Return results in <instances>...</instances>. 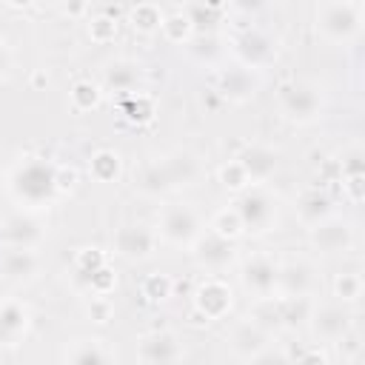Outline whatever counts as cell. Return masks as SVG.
<instances>
[{
	"instance_id": "obj_1",
	"label": "cell",
	"mask_w": 365,
	"mask_h": 365,
	"mask_svg": "<svg viewBox=\"0 0 365 365\" xmlns=\"http://www.w3.org/2000/svg\"><path fill=\"white\" fill-rule=\"evenodd\" d=\"M57 165L54 160L43 154H23L11 163L6 171V194L20 211H48L60 194H57Z\"/></svg>"
},
{
	"instance_id": "obj_2",
	"label": "cell",
	"mask_w": 365,
	"mask_h": 365,
	"mask_svg": "<svg viewBox=\"0 0 365 365\" xmlns=\"http://www.w3.org/2000/svg\"><path fill=\"white\" fill-rule=\"evenodd\" d=\"M314 29L331 46H351L365 29L362 0H322L314 6Z\"/></svg>"
},
{
	"instance_id": "obj_3",
	"label": "cell",
	"mask_w": 365,
	"mask_h": 365,
	"mask_svg": "<svg viewBox=\"0 0 365 365\" xmlns=\"http://www.w3.org/2000/svg\"><path fill=\"white\" fill-rule=\"evenodd\" d=\"M325 88L314 80H291L277 91V108L291 125H314L325 114Z\"/></svg>"
},
{
	"instance_id": "obj_4",
	"label": "cell",
	"mask_w": 365,
	"mask_h": 365,
	"mask_svg": "<svg viewBox=\"0 0 365 365\" xmlns=\"http://www.w3.org/2000/svg\"><path fill=\"white\" fill-rule=\"evenodd\" d=\"M228 48L237 60L240 68L251 71V74H259L265 68H271L279 57V40L259 29V26H242V29H234L231 37H228Z\"/></svg>"
},
{
	"instance_id": "obj_5",
	"label": "cell",
	"mask_w": 365,
	"mask_h": 365,
	"mask_svg": "<svg viewBox=\"0 0 365 365\" xmlns=\"http://www.w3.org/2000/svg\"><path fill=\"white\" fill-rule=\"evenodd\" d=\"M234 211L242 222V231L245 234H268L277 228L279 222V197L268 188V185H251L245 188L242 194L234 197Z\"/></svg>"
},
{
	"instance_id": "obj_6",
	"label": "cell",
	"mask_w": 365,
	"mask_h": 365,
	"mask_svg": "<svg viewBox=\"0 0 365 365\" xmlns=\"http://www.w3.org/2000/svg\"><path fill=\"white\" fill-rule=\"evenodd\" d=\"M160 242L171 245V248H191L197 242V237L205 231L202 217L197 214L194 205L188 202H165L157 214V225H154Z\"/></svg>"
},
{
	"instance_id": "obj_7",
	"label": "cell",
	"mask_w": 365,
	"mask_h": 365,
	"mask_svg": "<svg viewBox=\"0 0 365 365\" xmlns=\"http://www.w3.org/2000/svg\"><path fill=\"white\" fill-rule=\"evenodd\" d=\"M277 274H279V262L265 251H254L240 259L237 277L251 299H262V297H277Z\"/></svg>"
},
{
	"instance_id": "obj_8",
	"label": "cell",
	"mask_w": 365,
	"mask_h": 365,
	"mask_svg": "<svg viewBox=\"0 0 365 365\" xmlns=\"http://www.w3.org/2000/svg\"><path fill=\"white\" fill-rule=\"evenodd\" d=\"M43 240H46V225H43L40 214L17 208L0 220V248L40 251Z\"/></svg>"
},
{
	"instance_id": "obj_9",
	"label": "cell",
	"mask_w": 365,
	"mask_h": 365,
	"mask_svg": "<svg viewBox=\"0 0 365 365\" xmlns=\"http://www.w3.org/2000/svg\"><path fill=\"white\" fill-rule=\"evenodd\" d=\"M188 254H191L194 265L200 271H205V277H217V274L228 271L231 265H237V242L222 240L208 228L197 237V242L188 248Z\"/></svg>"
},
{
	"instance_id": "obj_10",
	"label": "cell",
	"mask_w": 365,
	"mask_h": 365,
	"mask_svg": "<svg viewBox=\"0 0 365 365\" xmlns=\"http://www.w3.org/2000/svg\"><path fill=\"white\" fill-rule=\"evenodd\" d=\"M157 245H160V237L145 222H125L111 237L114 254L120 259H125V262H145V259H151L157 254Z\"/></svg>"
},
{
	"instance_id": "obj_11",
	"label": "cell",
	"mask_w": 365,
	"mask_h": 365,
	"mask_svg": "<svg viewBox=\"0 0 365 365\" xmlns=\"http://www.w3.org/2000/svg\"><path fill=\"white\" fill-rule=\"evenodd\" d=\"M319 291V268L308 257H294L279 262L277 297H314Z\"/></svg>"
},
{
	"instance_id": "obj_12",
	"label": "cell",
	"mask_w": 365,
	"mask_h": 365,
	"mask_svg": "<svg viewBox=\"0 0 365 365\" xmlns=\"http://www.w3.org/2000/svg\"><path fill=\"white\" fill-rule=\"evenodd\" d=\"M308 328H311V336L317 342H328V345H336L351 328H354V314L348 305H339V302H319L314 305V314L308 319Z\"/></svg>"
},
{
	"instance_id": "obj_13",
	"label": "cell",
	"mask_w": 365,
	"mask_h": 365,
	"mask_svg": "<svg viewBox=\"0 0 365 365\" xmlns=\"http://www.w3.org/2000/svg\"><path fill=\"white\" fill-rule=\"evenodd\" d=\"M137 362L140 365H180L182 359V342L174 331H145L137 336L134 345Z\"/></svg>"
},
{
	"instance_id": "obj_14",
	"label": "cell",
	"mask_w": 365,
	"mask_h": 365,
	"mask_svg": "<svg viewBox=\"0 0 365 365\" xmlns=\"http://www.w3.org/2000/svg\"><path fill=\"white\" fill-rule=\"evenodd\" d=\"M191 302H194V311L205 319V322H214V319H222L228 317L231 305H234V291L225 279L220 277H202L197 285H194V294H191Z\"/></svg>"
},
{
	"instance_id": "obj_15",
	"label": "cell",
	"mask_w": 365,
	"mask_h": 365,
	"mask_svg": "<svg viewBox=\"0 0 365 365\" xmlns=\"http://www.w3.org/2000/svg\"><path fill=\"white\" fill-rule=\"evenodd\" d=\"M308 242L317 254L322 257H334V254H345L354 245V225L348 220H342L339 214L328 217L325 222L308 228Z\"/></svg>"
},
{
	"instance_id": "obj_16",
	"label": "cell",
	"mask_w": 365,
	"mask_h": 365,
	"mask_svg": "<svg viewBox=\"0 0 365 365\" xmlns=\"http://www.w3.org/2000/svg\"><path fill=\"white\" fill-rule=\"evenodd\" d=\"M143 66L131 57H111L103 63L100 68V88L103 94H131V91H143Z\"/></svg>"
},
{
	"instance_id": "obj_17",
	"label": "cell",
	"mask_w": 365,
	"mask_h": 365,
	"mask_svg": "<svg viewBox=\"0 0 365 365\" xmlns=\"http://www.w3.org/2000/svg\"><path fill=\"white\" fill-rule=\"evenodd\" d=\"M31 331V308L17 299H0V351H14Z\"/></svg>"
},
{
	"instance_id": "obj_18",
	"label": "cell",
	"mask_w": 365,
	"mask_h": 365,
	"mask_svg": "<svg viewBox=\"0 0 365 365\" xmlns=\"http://www.w3.org/2000/svg\"><path fill=\"white\" fill-rule=\"evenodd\" d=\"M225 342H228V351L234 354V356H240V359H251V356H257L262 348H268L271 342H274V334H268L262 325H257L251 317H240L231 328H228V336H225Z\"/></svg>"
},
{
	"instance_id": "obj_19",
	"label": "cell",
	"mask_w": 365,
	"mask_h": 365,
	"mask_svg": "<svg viewBox=\"0 0 365 365\" xmlns=\"http://www.w3.org/2000/svg\"><path fill=\"white\" fill-rule=\"evenodd\" d=\"M234 160L242 165V171H245V177L251 180V185H265V182L274 177V171H277L279 154H277L271 145H265V143H245V145L237 151Z\"/></svg>"
},
{
	"instance_id": "obj_20",
	"label": "cell",
	"mask_w": 365,
	"mask_h": 365,
	"mask_svg": "<svg viewBox=\"0 0 365 365\" xmlns=\"http://www.w3.org/2000/svg\"><path fill=\"white\" fill-rule=\"evenodd\" d=\"M259 88V80L257 74L240 68V66H231V68H220L214 74V94L220 100H228V103H248Z\"/></svg>"
},
{
	"instance_id": "obj_21",
	"label": "cell",
	"mask_w": 365,
	"mask_h": 365,
	"mask_svg": "<svg viewBox=\"0 0 365 365\" xmlns=\"http://www.w3.org/2000/svg\"><path fill=\"white\" fill-rule=\"evenodd\" d=\"M131 185L137 194L148 197V200H160V197H168L174 194V185H171V177L165 171V163L163 157H151V160H143L134 174H131Z\"/></svg>"
},
{
	"instance_id": "obj_22",
	"label": "cell",
	"mask_w": 365,
	"mask_h": 365,
	"mask_svg": "<svg viewBox=\"0 0 365 365\" xmlns=\"http://www.w3.org/2000/svg\"><path fill=\"white\" fill-rule=\"evenodd\" d=\"M294 214L305 228H314L319 222H325L328 217H334V197L319 188V185H308L294 197Z\"/></svg>"
},
{
	"instance_id": "obj_23",
	"label": "cell",
	"mask_w": 365,
	"mask_h": 365,
	"mask_svg": "<svg viewBox=\"0 0 365 365\" xmlns=\"http://www.w3.org/2000/svg\"><path fill=\"white\" fill-rule=\"evenodd\" d=\"M66 365H117V351L103 336H77L66 348Z\"/></svg>"
},
{
	"instance_id": "obj_24",
	"label": "cell",
	"mask_w": 365,
	"mask_h": 365,
	"mask_svg": "<svg viewBox=\"0 0 365 365\" xmlns=\"http://www.w3.org/2000/svg\"><path fill=\"white\" fill-rule=\"evenodd\" d=\"M40 254L37 251H20V248H3L0 254V277L17 285L34 282L40 277Z\"/></svg>"
},
{
	"instance_id": "obj_25",
	"label": "cell",
	"mask_w": 365,
	"mask_h": 365,
	"mask_svg": "<svg viewBox=\"0 0 365 365\" xmlns=\"http://www.w3.org/2000/svg\"><path fill=\"white\" fill-rule=\"evenodd\" d=\"M163 163H165V171H168V177H171L174 191L191 188V185H197V182L202 180V163H200V157H197L194 151H188V148H174V151H168V154L163 157Z\"/></svg>"
},
{
	"instance_id": "obj_26",
	"label": "cell",
	"mask_w": 365,
	"mask_h": 365,
	"mask_svg": "<svg viewBox=\"0 0 365 365\" xmlns=\"http://www.w3.org/2000/svg\"><path fill=\"white\" fill-rule=\"evenodd\" d=\"M314 305H317L314 297H277V328L288 334L308 328Z\"/></svg>"
},
{
	"instance_id": "obj_27",
	"label": "cell",
	"mask_w": 365,
	"mask_h": 365,
	"mask_svg": "<svg viewBox=\"0 0 365 365\" xmlns=\"http://www.w3.org/2000/svg\"><path fill=\"white\" fill-rule=\"evenodd\" d=\"M180 9L191 20L194 34H217V26L228 17V6L222 3H182Z\"/></svg>"
},
{
	"instance_id": "obj_28",
	"label": "cell",
	"mask_w": 365,
	"mask_h": 365,
	"mask_svg": "<svg viewBox=\"0 0 365 365\" xmlns=\"http://www.w3.org/2000/svg\"><path fill=\"white\" fill-rule=\"evenodd\" d=\"M103 265H108V257H106L103 248H97V245H83V248H77V254H74V259H71V279H74V285H77L80 291H86L88 279H91Z\"/></svg>"
},
{
	"instance_id": "obj_29",
	"label": "cell",
	"mask_w": 365,
	"mask_h": 365,
	"mask_svg": "<svg viewBox=\"0 0 365 365\" xmlns=\"http://www.w3.org/2000/svg\"><path fill=\"white\" fill-rule=\"evenodd\" d=\"M117 108H120L123 120L131 123V125H148L154 120V114H157V103H154V97L148 91L123 94L120 103H117Z\"/></svg>"
},
{
	"instance_id": "obj_30",
	"label": "cell",
	"mask_w": 365,
	"mask_h": 365,
	"mask_svg": "<svg viewBox=\"0 0 365 365\" xmlns=\"http://www.w3.org/2000/svg\"><path fill=\"white\" fill-rule=\"evenodd\" d=\"M88 174L94 182H117L120 174H123V157L114 151V148H97L88 160Z\"/></svg>"
},
{
	"instance_id": "obj_31",
	"label": "cell",
	"mask_w": 365,
	"mask_h": 365,
	"mask_svg": "<svg viewBox=\"0 0 365 365\" xmlns=\"http://www.w3.org/2000/svg\"><path fill=\"white\" fill-rule=\"evenodd\" d=\"M100 103H103V88H100L97 80L80 77V80L71 83V88H68V106L77 114H88V111L100 108Z\"/></svg>"
},
{
	"instance_id": "obj_32",
	"label": "cell",
	"mask_w": 365,
	"mask_h": 365,
	"mask_svg": "<svg viewBox=\"0 0 365 365\" xmlns=\"http://www.w3.org/2000/svg\"><path fill=\"white\" fill-rule=\"evenodd\" d=\"M128 26L137 31V34H157L160 26H163V17H165V9L160 3H137L131 6L128 11Z\"/></svg>"
},
{
	"instance_id": "obj_33",
	"label": "cell",
	"mask_w": 365,
	"mask_h": 365,
	"mask_svg": "<svg viewBox=\"0 0 365 365\" xmlns=\"http://www.w3.org/2000/svg\"><path fill=\"white\" fill-rule=\"evenodd\" d=\"M225 43H228V40L220 37V34H194V40L188 43V51H191V57H194L197 63H202V66H217V63L222 60V54L228 51Z\"/></svg>"
},
{
	"instance_id": "obj_34",
	"label": "cell",
	"mask_w": 365,
	"mask_h": 365,
	"mask_svg": "<svg viewBox=\"0 0 365 365\" xmlns=\"http://www.w3.org/2000/svg\"><path fill=\"white\" fill-rule=\"evenodd\" d=\"M160 31H163V37H165L168 43H174V46H188V43L194 40V26H191V20L182 14L180 6H174L171 11H165Z\"/></svg>"
},
{
	"instance_id": "obj_35",
	"label": "cell",
	"mask_w": 365,
	"mask_h": 365,
	"mask_svg": "<svg viewBox=\"0 0 365 365\" xmlns=\"http://www.w3.org/2000/svg\"><path fill=\"white\" fill-rule=\"evenodd\" d=\"M208 231H214L217 237L231 240V242H237V240L245 234V231H242V222H240V217H237V211H234V205L217 208V211L211 214V220H208Z\"/></svg>"
},
{
	"instance_id": "obj_36",
	"label": "cell",
	"mask_w": 365,
	"mask_h": 365,
	"mask_svg": "<svg viewBox=\"0 0 365 365\" xmlns=\"http://www.w3.org/2000/svg\"><path fill=\"white\" fill-rule=\"evenodd\" d=\"M140 294H143V299L148 302V305H163L165 299H171V294H174V279L168 277V274H148V277H143V282H140Z\"/></svg>"
},
{
	"instance_id": "obj_37",
	"label": "cell",
	"mask_w": 365,
	"mask_h": 365,
	"mask_svg": "<svg viewBox=\"0 0 365 365\" xmlns=\"http://www.w3.org/2000/svg\"><path fill=\"white\" fill-rule=\"evenodd\" d=\"M334 297H336V302L339 305H354V302H359V297H362V274L359 271H342V274H336L334 277Z\"/></svg>"
},
{
	"instance_id": "obj_38",
	"label": "cell",
	"mask_w": 365,
	"mask_h": 365,
	"mask_svg": "<svg viewBox=\"0 0 365 365\" xmlns=\"http://www.w3.org/2000/svg\"><path fill=\"white\" fill-rule=\"evenodd\" d=\"M86 31H88V40L97 43V46H106L117 37V17L108 14V11H100V14H91L86 20Z\"/></svg>"
},
{
	"instance_id": "obj_39",
	"label": "cell",
	"mask_w": 365,
	"mask_h": 365,
	"mask_svg": "<svg viewBox=\"0 0 365 365\" xmlns=\"http://www.w3.org/2000/svg\"><path fill=\"white\" fill-rule=\"evenodd\" d=\"M217 180H220V185L228 191V194H242L245 188H251V180L245 177V171H242V165L231 157V160H225L222 165H220V171H217Z\"/></svg>"
},
{
	"instance_id": "obj_40",
	"label": "cell",
	"mask_w": 365,
	"mask_h": 365,
	"mask_svg": "<svg viewBox=\"0 0 365 365\" xmlns=\"http://www.w3.org/2000/svg\"><path fill=\"white\" fill-rule=\"evenodd\" d=\"M336 168H339V177H362L365 174V154H362V148L359 145H348L342 151V157L336 160Z\"/></svg>"
},
{
	"instance_id": "obj_41",
	"label": "cell",
	"mask_w": 365,
	"mask_h": 365,
	"mask_svg": "<svg viewBox=\"0 0 365 365\" xmlns=\"http://www.w3.org/2000/svg\"><path fill=\"white\" fill-rule=\"evenodd\" d=\"M114 288H117V274H114L111 265H103V268L88 279L86 294H88V297H111Z\"/></svg>"
},
{
	"instance_id": "obj_42",
	"label": "cell",
	"mask_w": 365,
	"mask_h": 365,
	"mask_svg": "<svg viewBox=\"0 0 365 365\" xmlns=\"http://www.w3.org/2000/svg\"><path fill=\"white\" fill-rule=\"evenodd\" d=\"M86 317L94 325L111 322L114 319V302H111V297H88L86 299Z\"/></svg>"
},
{
	"instance_id": "obj_43",
	"label": "cell",
	"mask_w": 365,
	"mask_h": 365,
	"mask_svg": "<svg viewBox=\"0 0 365 365\" xmlns=\"http://www.w3.org/2000/svg\"><path fill=\"white\" fill-rule=\"evenodd\" d=\"M248 365H291V356H288L285 348H279V345L271 342V345L262 348L257 356H251Z\"/></svg>"
},
{
	"instance_id": "obj_44",
	"label": "cell",
	"mask_w": 365,
	"mask_h": 365,
	"mask_svg": "<svg viewBox=\"0 0 365 365\" xmlns=\"http://www.w3.org/2000/svg\"><path fill=\"white\" fill-rule=\"evenodd\" d=\"M77 185H80V174H77V168L60 163V165H57V194L66 197V194L77 191Z\"/></svg>"
},
{
	"instance_id": "obj_45",
	"label": "cell",
	"mask_w": 365,
	"mask_h": 365,
	"mask_svg": "<svg viewBox=\"0 0 365 365\" xmlns=\"http://www.w3.org/2000/svg\"><path fill=\"white\" fill-rule=\"evenodd\" d=\"M339 185H342V194L351 205H359L362 197H365V174L362 177H339Z\"/></svg>"
},
{
	"instance_id": "obj_46",
	"label": "cell",
	"mask_w": 365,
	"mask_h": 365,
	"mask_svg": "<svg viewBox=\"0 0 365 365\" xmlns=\"http://www.w3.org/2000/svg\"><path fill=\"white\" fill-rule=\"evenodd\" d=\"M291 365H331V356L325 354V348L311 345V348H305L297 359H291Z\"/></svg>"
},
{
	"instance_id": "obj_47",
	"label": "cell",
	"mask_w": 365,
	"mask_h": 365,
	"mask_svg": "<svg viewBox=\"0 0 365 365\" xmlns=\"http://www.w3.org/2000/svg\"><path fill=\"white\" fill-rule=\"evenodd\" d=\"M11 66H14V54H11V48H9V43L0 37V83L11 74Z\"/></svg>"
},
{
	"instance_id": "obj_48",
	"label": "cell",
	"mask_w": 365,
	"mask_h": 365,
	"mask_svg": "<svg viewBox=\"0 0 365 365\" xmlns=\"http://www.w3.org/2000/svg\"><path fill=\"white\" fill-rule=\"evenodd\" d=\"M60 11H63L66 17H80V14H86V11H88V6H86V3H74V6H60Z\"/></svg>"
},
{
	"instance_id": "obj_49",
	"label": "cell",
	"mask_w": 365,
	"mask_h": 365,
	"mask_svg": "<svg viewBox=\"0 0 365 365\" xmlns=\"http://www.w3.org/2000/svg\"><path fill=\"white\" fill-rule=\"evenodd\" d=\"M46 83H48V77H46V71H40V68H37V71L31 74V88H43Z\"/></svg>"
},
{
	"instance_id": "obj_50",
	"label": "cell",
	"mask_w": 365,
	"mask_h": 365,
	"mask_svg": "<svg viewBox=\"0 0 365 365\" xmlns=\"http://www.w3.org/2000/svg\"><path fill=\"white\" fill-rule=\"evenodd\" d=\"M331 365H345V362H331Z\"/></svg>"
}]
</instances>
